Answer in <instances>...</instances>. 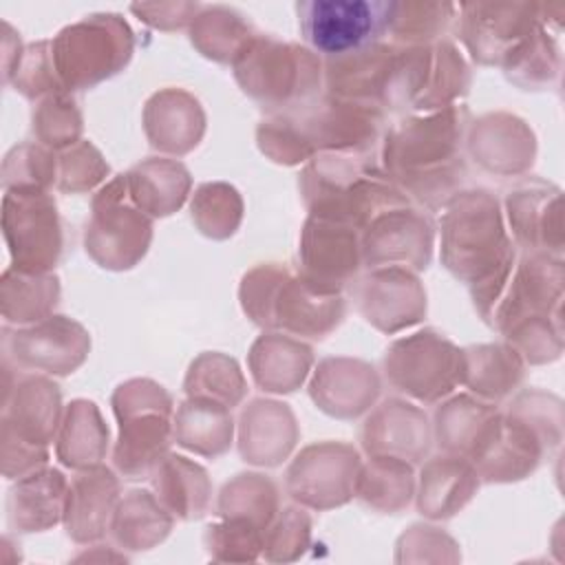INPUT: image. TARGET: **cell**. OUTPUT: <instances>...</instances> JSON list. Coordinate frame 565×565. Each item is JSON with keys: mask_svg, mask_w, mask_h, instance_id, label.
Instances as JSON below:
<instances>
[{"mask_svg": "<svg viewBox=\"0 0 565 565\" xmlns=\"http://www.w3.org/2000/svg\"><path fill=\"white\" fill-rule=\"evenodd\" d=\"M296 13L302 40L333 62L380 44L391 31L393 2L307 0L296 4Z\"/></svg>", "mask_w": 565, "mask_h": 565, "instance_id": "6da1fadb", "label": "cell"}, {"mask_svg": "<svg viewBox=\"0 0 565 565\" xmlns=\"http://www.w3.org/2000/svg\"><path fill=\"white\" fill-rule=\"evenodd\" d=\"M60 75L75 86L95 84L115 73L132 53V33L117 13H93L66 26L53 42Z\"/></svg>", "mask_w": 565, "mask_h": 565, "instance_id": "7a4b0ae2", "label": "cell"}, {"mask_svg": "<svg viewBox=\"0 0 565 565\" xmlns=\"http://www.w3.org/2000/svg\"><path fill=\"white\" fill-rule=\"evenodd\" d=\"M461 38L481 62L510 57L543 22L545 4L534 2H470L459 4Z\"/></svg>", "mask_w": 565, "mask_h": 565, "instance_id": "3957f363", "label": "cell"}, {"mask_svg": "<svg viewBox=\"0 0 565 565\" xmlns=\"http://www.w3.org/2000/svg\"><path fill=\"white\" fill-rule=\"evenodd\" d=\"M243 18V13L225 4L201 7L192 24V42L205 55L216 60L238 55L254 38L249 35V24Z\"/></svg>", "mask_w": 565, "mask_h": 565, "instance_id": "277c9868", "label": "cell"}, {"mask_svg": "<svg viewBox=\"0 0 565 565\" xmlns=\"http://www.w3.org/2000/svg\"><path fill=\"white\" fill-rule=\"evenodd\" d=\"M15 338V351H20V358L29 364H44L49 369H73L79 358L68 355L66 351H84L86 340L77 324L68 322H49L40 329L18 333Z\"/></svg>", "mask_w": 565, "mask_h": 565, "instance_id": "5b68a950", "label": "cell"}, {"mask_svg": "<svg viewBox=\"0 0 565 565\" xmlns=\"http://www.w3.org/2000/svg\"><path fill=\"white\" fill-rule=\"evenodd\" d=\"M457 4L448 2H393L391 33L399 40H428L455 18Z\"/></svg>", "mask_w": 565, "mask_h": 565, "instance_id": "8992f818", "label": "cell"}, {"mask_svg": "<svg viewBox=\"0 0 565 565\" xmlns=\"http://www.w3.org/2000/svg\"><path fill=\"white\" fill-rule=\"evenodd\" d=\"M130 11L143 18L146 22L161 26V29H172L181 26L188 20H194L196 13L201 11V4L196 2H159V4H130Z\"/></svg>", "mask_w": 565, "mask_h": 565, "instance_id": "52a82bcc", "label": "cell"}]
</instances>
